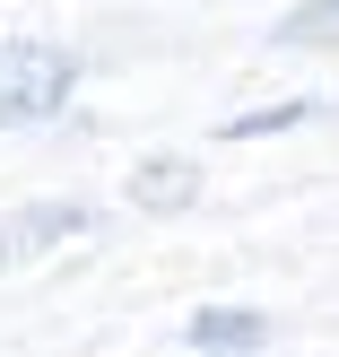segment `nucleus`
Masks as SVG:
<instances>
[{"instance_id": "f257e3e1", "label": "nucleus", "mask_w": 339, "mask_h": 357, "mask_svg": "<svg viewBox=\"0 0 339 357\" xmlns=\"http://www.w3.org/2000/svg\"><path fill=\"white\" fill-rule=\"evenodd\" d=\"M79 96V61L61 44H26V35H0V131H26L52 122Z\"/></svg>"}, {"instance_id": "f03ea898", "label": "nucleus", "mask_w": 339, "mask_h": 357, "mask_svg": "<svg viewBox=\"0 0 339 357\" xmlns=\"http://www.w3.org/2000/svg\"><path fill=\"white\" fill-rule=\"evenodd\" d=\"M87 209L79 201H35V209H17L9 227H0V271H17V261H35V253H52V244H70V236H87Z\"/></svg>"}, {"instance_id": "7ed1b4c3", "label": "nucleus", "mask_w": 339, "mask_h": 357, "mask_svg": "<svg viewBox=\"0 0 339 357\" xmlns=\"http://www.w3.org/2000/svg\"><path fill=\"white\" fill-rule=\"evenodd\" d=\"M191 349H209V357L261 349V314H200V323H191Z\"/></svg>"}, {"instance_id": "20e7f679", "label": "nucleus", "mask_w": 339, "mask_h": 357, "mask_svg": "<svg viewBox=\"0 0 339 357\" xmlns=\"http://www.w3.org/2000/svg\"><path fill=\"white\" fill-rule=\"evenodd\" d=\"M131 192H139L148 209H183V201H191V166H183V157H148Z\"/></svg>"}, {"instance_id": "39448f33", "label": "nucleus", "mask_w": 339, "mask_h": 357, "mask_svg": "<svg viewBox=\"0 0 339 357\" xmlns=\"http://www.w3.org/2000/svg\"><path fill=\"white\" fill-rule=\"evenodd\" d=\"M331 35H339V0H305L278 17V44H331Z\"/></svg>"}]
</instances>
